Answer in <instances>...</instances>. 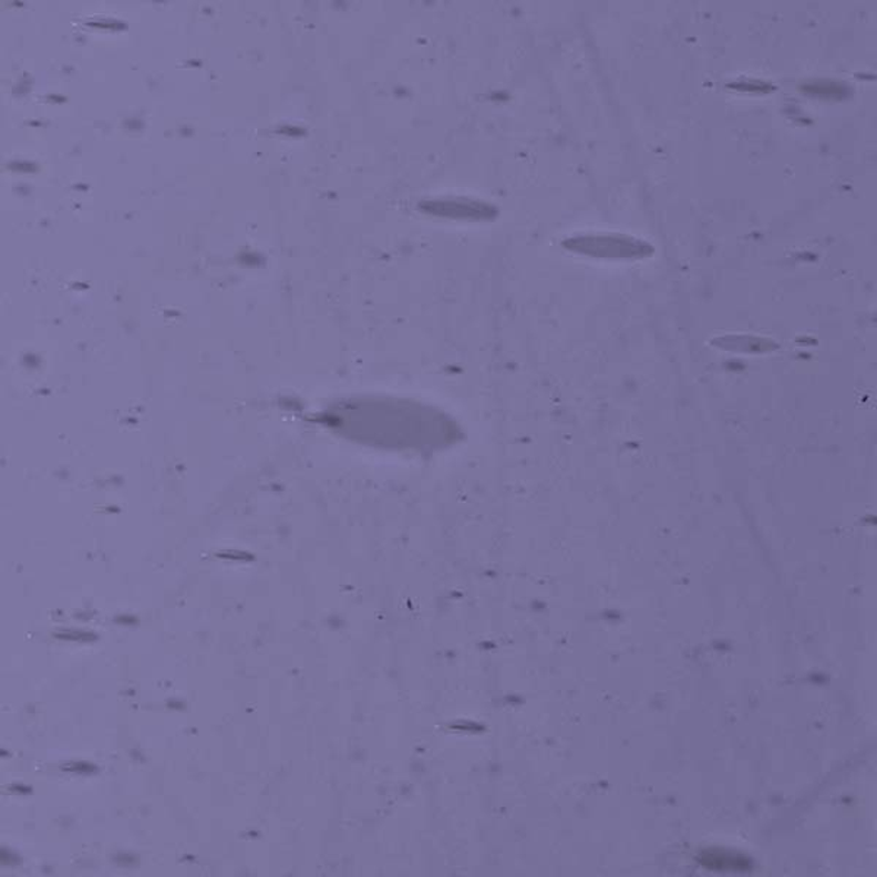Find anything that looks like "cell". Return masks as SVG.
Wrapping results in <instances>:
<instances>
[{"mask_svg": "<svg viewBox=\"0 0 877 877\" xmlns=\"http://www.w3.org/2000/svg\"><path fill=\"white\" fill-rule=\"evenodd\" d=\"M803 90L807 94L819 95V97L825 99H840L845 95V86L839 89L837 84H830V82H815V84L804 85Z\"/></svg>", "mask_w": 877, "mask_h": 877, "instance_id": "cell-3", "label": "cell"}, {"mask_svg": "<svg viewBox=\"0 0 877 877\" xmlns=\"http://www.w3.org/2000/svg\"><path fill=\"white\" fill-rule=\"evenodd\" d=\"M420 211L429 216L456 221H492L499 216L496 205L486 200L445 196V198L424 199L419 204Z\"/></svg>", "mask_w": 877, "mask_h": 877, "instance_id": "cell-2", "label": "cell"}, {"mask_svg": "<svg viewBox=\"0 0 877 877\" xmlns=\"http://www.w3.org/2000/svg\"><path fill=\"white\" fill-rule=\"evenodd\" d=\"M570 252L594 256V258L637 259L652 254L647 241L623 235H585L570 237L564 241Z\"/></svg>", "mask_w": 877, "mask_h": 877, "instance_id": "cell-1", "label": "cell"}]
</instances>
